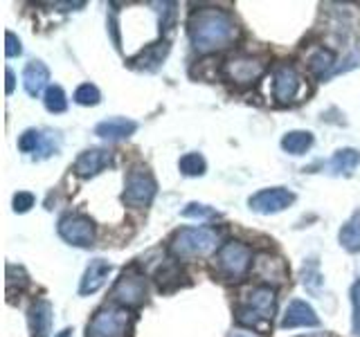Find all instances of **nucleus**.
<instances>
[{
	"label": "nucleus",
	"instance_id": "obj_1",
	"mask_svg": "<svg viewBox=\"0 0 360 337\" xmlns=\"http://www.w3.org/2000/svg\"><path fill=\"white\" fill-rule=\"evenodd\" d=\"M236 34L239 27L234 18L223 9H198L189 18V39L200 54L225 50L234 43Z\"/></svg>",
	"mask_w": 360,
	"mask_h": 337
},
{
	"label": "nucleus",
	"instance_id": "obj_2",
	"mask_svg": "<svg viewBox=\"0 0 360 337\" xmlns=\"http://www.w3.org/2000/svg\"><path fill=\"white\" fill-rule=\"evenodd\" d=\"M277 308V295L270 286H252L243 292L241 306L236 308V324L252 329L257 333H266L273 322Z\"/></svg>",
	"mask_w": 360,
	"mask_h": 337
},
{
	"label": "nucleus",
	"instance_id": "obj_3",
	"mask_svg": "<svg viewBox=\"0 0 360 337\" xmlns=\"http://www.w3.org/2000/svg\"><path fill=\"white\" fill-rule=\"evenodd\" d=\"M219 245V232L212 227H183L178 230L169 247L178 258H198L207 256L217 250Z\"/></svg>",
	"mask_w": 360,
	"mask_h": 337
},
{
	"label": "nucleus",
	"instance_id": "obj_4",
	"mask_svg": "<svg viewBox=\"0 0 360 337\" xmlns=\"http://www.w3.org/2000/svg\"><path fill=\"white\" fill-rule=\"evenodd\" d=\"M155 194H158V183H155L153 173L142 164L133 166L127 176L122 200L127 202L129 207H146V205H151Z\"/></svg>",
	"mask_w": 360,
	"mask_h": 337
},
{
	"label": "nucleus",
	"instance_id": "obj_5",
	"mask_svg": "<svg viewBox=\"0 0 360 337\" xmlns=\"http://www.w3.org/2000/svg\"><path fill=\"white\" fill-rule=\"evenodd\" d=\"M252 265V250L239 241L225 243L217 254V272L225 279H241Z\"/></svg>",
	"mask_w": 360,
	"mask_h": 337
},
{
	"label": "nucleus",
	"instance_id": "obj_6",
	"mask_svg": "<svg viewBox=\"0 0 360 337\" xmlns=\"http://www.w3.org/2000/svg\"><path fill=\"white\" fill-rule=\"evenodd\" d=\"M110 297L122 303L124 308H140L149 297V286H146L144 275H140L138 270H124L112 286Z\"/></svg>",
	"mask_w": 360,
	"mask_h": 337
},
{
	"label": "nucleus",
	"instance_id": "obj_7",
	"mask_svg": "<svg viewBox=\"0 0 360 337\" xmlns=\"http://www.w3.org/2000/svg\"><path fill=\"white\" fill-rule=\"evenodd\" d=\"M131 317L122 308H101L88 324V337H127Z\"/></svg>",
	"mask_w": 360,
	"mask_h": 337
},
{
	"label": "nucleus",
	"instance_id": "obj_8",
	"mask_svg": "<svg viewBox=\"0 0 360 337\" xmlns=\"http://www.w3.org/2000/svg\"><path fill=\"white\" fill-rule=\"evenodd\" d=\"M59 236L75 247H90L95 243V223L84 213H68L59 220Z\"/></svg>",
	"mask_w": 360,
	"mask_h": 337
},
{
	"label": "nucleus",
	"instance_id": "obj_9",
	"mask_svg": "<svg viewBox=\"0 0 360 337\" xmlns=\"http://www.w3.org/2000/svg\"><path fill=\"white\" fill-rule=\"evenodd\" d=\"M266 72V63L262 59H255V56H232L223 63V74L228 81L236 86H250L262 79Z\"/></svg>",
	"mask_w": 360,
	"mask_h": 337
},
{
	"label": "nucleus",
	"instance_id": "obj_10",
	"mask_svg": "<svg viewBox=\"0 0 360 337\" xmlns=\"http://www.w3.org/2000/svg\"><path fill=\"white\" fill-rule=\"evenodd\" d=\"M295 202V194L288 191L286 187H270V189H262L257 191L255 196L248 198V205H250L252 211L257 213H279L284 211L286 207H290Z\"/></svg>",
	"mask_w": 360,
	"mask_h": 337
},
{
	"label": "nucleus",
	"instance_id": "obj_11",
	"mask_svg": "<svg viewBox=\"0 0 360 337\" xmlns=\"http://www.w3.org/2000/svg\"><path fill=\"white\" fill-rule=\"evenodd\" d=\"M304 93V81L292 65L281 63L273 72V95L279 104H288V101H297Z\"/></svg>",
	"mask_w": 360,
	"mask_h": 337
},
{
	"label": "nucleus",
	"instance_id": "obj_12",
	"mask_svg": "<svg viewBox=\"0 0 360 337\" xmlns=\"http://www.w3.org/2000/svg\"><path fill=\"white\" fill-rule=\"evenodd\" d=\"M252 272H255L257 279L264 281V286L273 288V286H281L288 279V265H286V261L281 256L262 252V254L255 256Z\"/></svg>",
	"mask_w": 360,
	"mask_h": 337
},
{
	"label": "nucleus",
	"instance_id": "obj_13",
	"mask_svg": "<svg viewBox=\"0 0 360 337\" xmlns=\"http://www.w3.org/2000/svg\"><path fill=\"white\" fill-rule=\"evenodd\" d=\"M112 164V153L106 149H88L84 153H79L75 160V173L79 178H93L99 171H104L106 166Z\"/></svg>",
	"mask_w": 360,
	"mask_h": 337
},
{
	"label": "nucleus",
	"instance_id": "obj_14",
	"mask_svg": "<svg viewBox=\"0 0 360 337\" xmlns=\"http://www.w3.org/2000/svg\"><path fill=\"white\" fill-rule=\"evenodd\" d=\"M169 50H172V45L169 41H155L151 45H146V48L135 54L133 59H129V65L133 70H144V72H153L158 67L162 65V61L167 59Z\"/></svg>",
	"mask_w": 360,
	"mask_h": 337
},
{
	"label": "nucleus",
	"instance_id": "obj_15",
	"mask_svg": "<svg viewBox=\"0 0 360 337\" xmlns=\"http://www.w3.org/2000/svg\"><path fill=\"white\" fill-rule=\"evenodd\" d=\"M281 326L284 329H313V326H320V319L315 310L311 308V303L295 299L290 301V306L284 312V319H281Z\"/></svg>",
	"mask_w": 360,
	"mask_h": 337
},
{
	"label": "nucleus",
	"instance_id": "obj_16",
	"mask_svg": "<svg viewBox=\"0 0 360 337\" xmlns=\"http://www.w3.org/2000/svg\"><path fill=\"white\" fill-rule=\"evenodd\" d=\"M110 272H112V265L108 261H104V258L90 261V265L84 272L82 286H79V295H95V292L108 281Z\"/></svg>",
	"mask_w": 360,
	"mask_h": 337
},
{
	"label": "nucleus",
	"instance_id": "obj_17",
	"mask_svg": "<svg viewBox=\"0 0 360 337\" xmlns=\"http://www.w3.org/2000/svg\"><path fill=\"white\" fill-rule=\"evenodd\" d=\"M50 81V70L43 61H30L22 70V88L27 90V95L37 97L43 93V88Z\"/></svg>",
	"mask_w": 360,
	"mask_h": 337
},
{
	"label": "nucleus",
	"instance_id": "obj_18",
	"mask_svg": "<svg viewBox=\"0 0 360 337\" xmlns=\"http://www.w3.org/2000/svg\"><path fill=\"white\" fill-rule=\"evenodd\" d=\"M138 131V124L133 119L127 117H110L99 121L95 126V135L99 138H106V140H124V138H131V135Z\"/></svg>",
	"mask_w": 360,
	"mask_h": 337
},
{
	"label": "nucleus",
	"instance_id": "obj_19",
	"mask_svg": "<svg viewBox=\"0 0 360 337\" xmlns=\"http://www.w3.org/2000/svg\"><path fill=\"white\" fill-rule=\"evenodd\" d=\"M52 326V303L48 299H37L30 308V329L34 337H48Z\"/></svg>",
	"mask_w": 360,
	"mask_h": 337
},
{
	"label": "nucleus",
	"instance_id": "obj_20",
	"mask_svg": "<svg viewBox=\"0 0 360 337\" xmlns=\"http://www.w3.org/2000/svg\"><path fill=\"white\" fill-rule=\"evenodd\" d=\"M338 241L345 247L347 252H360V209L352 213V218H349L342 227H340V234H338Z\"/></svg>",
	"mask_w": 360,
	"mask_h": 337
},
{
	"label": "nucleus",
	"instance_id": "obj_21",
	"mask_svg": "<svg viewBox=\"0 0 360 337\" xmlns=\"http://www.w3.org/2000/svg\"><path fill=\"white\" fill-rule=\"evenodd\" d=\"M358 164H360V151H356V149H340V151H335V155L329 160L326 168H329L331 173H345V176H349Z\"/></svg>",
	"mask_w": 360,
	"mask_h": 337
},
{
	"label": "nucleus",
	"instance_id": "obj_22",
	"mask_svg": "<svg viewBox=\"0 0 360 337\" xmlns=\"http://www.w3.org/2000/svg\"><path fill=\"white\" fill-rule=\"evenodd\" d=\"M313 146V133L309 131H288L281 138V149L290 155H304Z\"/></svg>",
	"mask_w": 360,
	"mask_h": 337
},
{
	"label": "nucleus",
	"instance_id": "obj_23",
	"mask_svg": "<svg viewBox=\"0 0 360 337\" xmlns=\"http://www.w3.org/2000/svg\"><path fill=\"white\" fill-rule=\"evenodd\" d=\"M309 70L311 74L315 77H326L331 70H333V63H335V54L333 50L329 48H318V50H313L311 56H309Z\"/></svg>",
	"mask_w": 360,
	"mask_h": 337
},
{
	"label": "nucleus",
	"instance_id": "obj_24",
	"mask_svg": "<svg viewBox=\"0 0 360 337\" xmlns=\"http://www.w3.org/2000/svg\"><path fill=\"white\" fill-rule=\"evenodd\" d=\"M178 168H180V173L187 176V178H198L207 171V162L200 153H187V155L180 157Z\"/></svg>",
	"mask_w": 360,
	"mask_h": 337
},
{
	"label": "nucleus",
	"instance_id": "obj_25",
	"mask_svg": "<svg viewBox=\"0 0 360 337\" xmlns=\"http://www.w3.org/2000/svg\"><path fill=\"white\" fill-rule=\"evenodd\" d=\"M45 108H48L50 112H54V115H59V112H65L68 108V99H65V93L61 86H50L48 90H45Z\"/></svg>",
	"mask_w": 360,
	"mask_h": 337
},
{
	"label": "nucleus",
	"instance_id": "obj_26",
	"mask_svg": "<svg viewBox=\"0 0 360 337\" xmlns=\"http://www.w3.org/2000/svg\"><path fill=\"white\" fill-rule=\"evenodd\" d=\"M72 99H75V104H79V106H97L101 101V93L93 84H82L75 90Z\"/></svg>",
	"mask_w": 360,
	"mask_h": 337
},
{
	"label": "nucleus",
	"instance_id": "obj_27",
	"mask_svg": "<svg viewBox=\"0 0 360 337\" xmlns=\"http://www.w3.org/2000/svg\"><path fill=\"white\" fill-rule=\"evenodd\" d=\"M43 138L45 135L37 128H27L25 133L18 138V149L22 153H39L41 146H43Z\"/></svg>",
	"mask_w": 360,
	"mask_h": 337
},
{
	"label": "nucleus",
	"instance_id": "obj_28",
	"mask_svg": "<svg viewBox=\"0 0 360 337\" xmlns=\"http://www.w3.org/2000/svg\"><path fill=\"white\" fill-rule=\"evenodd\" d=\"M185 218H200V220H207V218H217L219 211L212 209L207 205H200V202H189V205L180 211Z\"/></svg>",
	"mask_w": 360,
	"mask_h": 337
},
{
	"label": "nucleus",
	"instance_id": "obj_29",
	"mask_svg": "<svg viewBox=\"0 0 360 337\" xmlns=\"http://www.w3.org/2000/svg\"><path fill=\"white\" fill-rule=\"evenodd\" d=\"M22 54V43L20 39L16 37L14 32H5V56L7 59H11V56H20Z\"/></svg>",
	"mask_w": 360,
	"mask_h": 337
},
{
	"label": "nucleus",
	"instance_id": "obj_30",
	"mask_svg": "<svg viewBox=\"0 0 360 337\" xmlns=\"http://www.w3.org/2000/svg\"><path fill=\"white\" fill-rule=\"evenodd\" d=\"M32 207H34V196L30 194V191H18V194L14 196V211L25 213Z\"/></svg>",
	"mask_w": 360,
	"mask_h": 337
},
{
	"label": "nucleus",
	"instance_id": "obj_31",
	"mask_svg": "<svg viewBox=\"0 0 360 337\" xmlns=\"http://www.w3.org/2000/svg\"><path fill=\"white\" fill-rule=\"evenodd\" d=\"M174 7H176L174 3H165V5H162V20H160L162 29H167L169 25H172V20H174V16H176V9H174Z\"/></svg>",
	"mask_w": 360,
	"mask_h": 337
},
{
	"label": "nucleus",
	"instance_id": "obj_32",
	"mask_svg": "<svg viewBox=\"0 0 360 337\" xmlns=\"http://www.w3.org/2000/svg\"><path fill=\"white\" fill-rule=\"evenodd\" d=\"M50 7H59L61 11H72V9H82V7H86V3L84 0H79V3H59V0H56V3H48Z\"/></svg>",
	"mask_w": 360,
	"mask_h": 337
},
{
	"label": "nucleus",
	"instance_id": "obj_33",
	"mask_svg": "<svg viewBox=\"0 0 360 337\" xmlns=\"http://www.w3.org/2000/svg\"><path fill=\"white\" fill-rule=\"evenodd\" d=\"M5 77H7V86H5V93H7V95H11V93H14V81H16V79H14V72H11L9 67H7V70H5Z\"/></svg>",
	"mask_w": 360,
	"mask_h": 337
},
{
	"label": "nucleus",
	"instance_id": "obj_34",
	"mask_svg": "<svg viewBox=\"0 0 360 337\" xmlns=\"http://www.w3.org/2000/svg\"><path fill=\"white\" fill-rule=\"evenodd\" d=\"M228 337H257V335H252V333H243V331H234V333H230Z\"/></svg>",
	"mask_w": 360,
	"mask_h": 337
},
{
	"label": "nucleus",
	"instance_id": "obj_35",
	"mask_svg": "<svg viewBox=\"0 0 360 337\" xmlns=\"http://www.w3.org/2000/svg\"><path fill=\"white\" fill-rule=\"evenodd\" d=\"M54 337H72V329H63L61 333H56Z\"/></svg>",
	"mask_w": 360,
	"mask_h": 337
}]
</instances>
